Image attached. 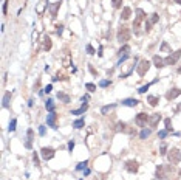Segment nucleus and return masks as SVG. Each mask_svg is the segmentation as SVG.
I'll list each match as a JSON object with an SVG mask.
<instances>
[{
	"label": "nucleus",
	"instance_id": "1",
	"mask_svg": "<svg viewBox=\"0 0 181 180\" xmlns=\"http://www.w3.org/2000/svg\"><path fill=\"white\" fill-rule=\"evenodd\" d=\"M172 166L170 165H160L157 166V172H155V177L157 178H161V180H169L167 177H170V172H172Z\"/></svg>",
	"mask_w": 181,
	"mask_h": 180
},
{
	"label": "nucleus",
	"instance_id": "2",
	"mask_svg": "<svg viewBox=\"0 0 181 180\" xmlns=\"http://www.w3.org/2000/svg\"><path fill=\"white\" fill-rule=\"evenodd\" d=\"M116 39H118V42H121V44H127V41L130 39V30H128L125 25H122V27L118 30V33H116Z\"/></svg>",
	"mask_w": 181,
	"mask_h": 180
},
{
	"label": "nucleus",
	"instance_id": "3",
	"mask_svg": "<svg viewBox=\"0 0 181 180\" xmlns=\"http://www.w3.org/2000/svg\"><path fill=\"white\" fill-rule=\"evenodd\" d=\"M167 160H169L172 165H178L181 162V151L178 148H172L169 152H167Z\"/></svg>",
	"mask_w": 181,
	"mask_h": 180
},
{
	"label": "nucleus",
	"instance_id": "4",
	"mask_svg": "<svg viewBox=\"0 0 181 180\" xmlns=\"http://www.w3.org/2000/svg\"><path fill=\"white\" fill-rule=\"evenodd\" d=\"M179 58H181V50H176V51H173L172 55H169L164 59V64H166V65H175Z\"/></svg>",
	"mask_w": 181,
	"mask_h": 180
},
{
	"label": "nucleus",
	"instance_id": "5",
	"mask_svg": "<svg viewBox=\"0 0 181 180\" xmlns=\"http://www.w3.org/2000/svg\"><path fill=\"white\" fill-rule=\"evenodd\" d=\"M149 68H150V62L147 59H143V61H139V65L136 67V72L139 76H144L149 72Z\"/></svg>",
	"mask_w": 181,
	"mask_h": 180
},
{
	"label": "nucleus",
	"instance_id": "6",
	"mask_svg": "<svg viewBox=\"0 0 181 180\" xmlns=\"http://www.w3.org/2000/svg\"><path fill=\"white\" fill-rule=\"evenodd\" d=\"M47 124H48V127L57 129V115H56V112H48V115H47Z\"/></svg>",
	"mask_w": 181,
	"mask_h": 180
},
{
	"label": "nucleus",
	"instance_id": "7",
	"mask_svg": "<svg viewBox=\"0 0 181 180\" xmlns=\"http://www.w3.org/2000/svg\"><path fill=\"white\" fill-rule=\"evenodd\" d=\"M149 115L147 113H144V112H141V113H138L136 115V118H135V123L139 126V127H144L147 123H149Z\"/></svg>",
	"mask_w": 181,
	"mask_h": 180
},
{
	"label": "nucleus",
	"instance_id": "8",
	"mask_svg": "<svg viewBox=\"0 0 181 180\" xmlns=\"http://www.w3.org/2000/svg\"><path fill=\"white\" fill-rule=\"evenodd\" d=\"M136 14H138V16H136L135 22H133V28H135V30L139 28V23L143 22V20H147V16H146V12H144L143 9H139V8H138V9H136Z\"/></svg>",
	"mask_w": 181,
	"mask_h": 180
},
{
	"label": "nucleus",
	"instance_id": "9",
	"mask_svg": "<svg viewBox=\"0 0 181 180\" xmlns=\"http://www.w3.org/2000/svg\"><path fill=\"white\" fill-rule=\"evenodd\" d=\"M54 154H56V151H54L53 148H42V149H40V155H42V158L47 160V162L53 158Z\"/></svg>",
	"mask_w": 181,
	"mask_h": 180
},
{
	"label": "nucleus",
	"instance_id": "10",
	"mask_svg": "<svg viewBox=\"0 0 181 180\" xmlns=\"http://www.w3.org/2000/svg\"><path fill=\"white\" fill-rule=\"evenodd\" d=\"M125 169H127L128 172H132V174H136L138 169H139V165H138V162H135V160H128V162H125Z\"/></svg>",
	"mask_w": 181,
	"mask_h": 180
},
{
	"label": "nucleus",
	"instance_id": "11",
	"mask_svg": "<svg viewBox=\"0 0 181 180\" xmlns=\"http://www.w3.org/2000/svg\"><path fill=\"white\" fill-rule=\"evenodd\" d=\"M181 95V88H178V87H173V88H170V90H167V93H166V99L167 101H172V99H175L176 96H179Z\"/></svg>",
	"mask_w": 181,
	"mask_h": 180
},
{
	"label": "nucleus",
	"instance_id": "12",
	"mask_svg": "<svg viewBox=\"0 0 181 180\" xmlns=\"http://www.w3.org/2000/svg\"><path fill=\"white\" fill-rule=\"evenodd\" d=\"M60 5H62V0H59V2H54L53 5H50V3L47 5V6L51 9V17H53V19L57 17V9L60 8Z\"/></svg>",
	"mask_w": 181,
	"mask_h": 180
},
{
	"label": "nucleus",
	"instance_id": "13",
	"mask_svg": "<svg viewBox=\"0 0 181 180\" xmlns=\"http://www.w3.org/2000/svg\"><path fill=\"white\" fill-rule=\"evenodd\" d=\"M33 138H34V131L28 129V132H27V141H25V148H27V149L33 148Z\"/></svg>",
	"mask_w": 181,
	"mask_h": 180
},
{
	"label": "nucleus",
	"instance_id": "14",
	"mask_svg": "<svg viewBox=\"0 0 181 180\" xmlns=\"http://www.w3.org/2000/svg\"><path fill=\"white\" fill-rule=\"evenodd\" d=\"M138 102H139V101L135 99V98H125V99H122L121 104H122V106H127V107H136Z\"/></svg>",
	"mask_w": 181,
	"mask_h": 180
},
{
	"label": "nucleus",
	"instance_id": "15",
	"mask_svg": "<svg viewBox=\"0 0 181 180\" xmlns=\"http://www.w3.org/2000/svg\"><path fill=\"white\" fill-rule=\"evenodd\" d=\"M161 121V113H153L152 117L149 118V123H150V126L152 127H157V124Z\"/></svg>",
	"mask_w": 181,
	"mask_h": 180
},
{
	"label": "nucleus",
	"instance_id": "16",
	"mask_svg": "<svg viewBox=\"0 0 181 180\" xmlns=\"http://www.w3.org/2000/svg\"><path fill=\"white\" fill-rule=\"evenodd\" d=\"M153 64H155V67H157V68H163V67H166L164 59L160 58L158 55H155V56H153Z\"/></svg>",
	"mask_w": 181,
	"mask_h": 180
},
{
	"label": "nucleus",
	"instance_id": "17",
	"mask_svg": "<svg viewBox=\"0 0 181 180\" xmlns=\"http://www.w3.org/2000/svg\"><path fill=\"white\" fill-rule=\"evenodd\" d=\"M130 16H132V9L128 8V6H124V8H122V12H121V19H122V20H127V19H130Z\"/></svg>",
	"mask_w": 181,
	"mask_h": 180
},
{
	"label": "nucleus",
	"instance_id": "18",
	"mask_svg": "<svg viewBox=\"0 0 181 180\" xmlns=\"http://www.w3.org/2000/svg\"><path fill=\"white\" fill-rule=\"evenodd\" d=\"M147 102L152 106V107H155V106H158V102H160V98L158 96H153V95H150V96H147Z\"/></svg>",
	"mask_w": 181,
	"mask_h": 180
},
{
	"label": "nucleus",
	"instance_id": "19",
	"mask_svg": "<svg viewBox=\"0 0 181 180\" xmlns=\"http://www.w3.org/2000/svg\"><path fill=\"white\" fill-rule=\"evenodd\" d=\"M51 47H53V42H51V39L48 36H45L44 37V50L48 51V50H51Z\"/></svg>",
	"mask_w": 181,
	"mask_h": 180
},
{
	"label": "nucleus",
	"instance_id": "20",
	"mask_svg": "<svg viewBox=\"0 0 181 180\" xmlns=\"http://www.w3.org/2000/svg\"><path fill=\"white\" fill-rule=\"evenodd\" d=\"M87 109H88V104H87V102H84L82 107H81V109L73 110V112H71V115H82V113H85V110H87Z\"/></svg>",
	"mask_w": 181,
	"mask_h": 180
},
{
	"label": "nucleus",
	"instance_id": "21",
	"mask_svg": "<svg viewBox=\"0 0 181 180\" xmlns=\"http://www.w3.org/2000/svg\"><path fill=\"white\" fill-rule=\"evenodd\" d=\"M45 109L48 112H54V101L53 99H47L45 101Z\"/></svg>",
	"mask_w": 181,
	"mask_h": 180
},
{
	"label": "nucleus",
	"instance_id": "22",
	"mask_svg": "<svg viewBox=\"0 0 181 180\" xmlns=\"http://www.w3.org/2000/svg\"><path fill=\"white\" fill-rule=\"evenodd\" d=\"M9 99H11V92H6L5 96H3V109H8L9 107Z\"/></svg>",
	"mask_w": 181,
	"mask_h": 180
},
{
	"label": "nucleus",
	"instance_id": "23",
	"mask_svg": "<svg viewBox=\"0 0 181 180\" xmlns=\"http://www.w3.org/2000/svg\"><path fill=\"white\" fill-rule=\"evenodd\" d=\"M84 126H85V121H84V118H79V120H76V121L73 123V127H74V129H82Z\"/></svg>",
	"mask_w": 181,
	"mask_h": 180
},
{
	"label": "nucleus",
	"instance_id": "24",
	"mask_svg": "<svg viewBox=\"0 0 181 180\" xmlns=\"http://www.w3.org/2000/svg\"><path fill=\"white\" fill-rule=\"evenodd\" d=\"M128 51H130V47H128L127 44H124L121 48H119V51H118V55L119 56H124V55H128Z\"/></svg>",
	"mask_w": 181,
	"mask_h": 180
},
{
	"label": "nucleus",
	"instance_id": "25",
	"mask_svg": "<svg viewBox=\"0 0 181 180\" xmlns=\"http://www.w3.org/2000/svg\"><path fill=\"white\" fill-rule=\"evenodd\" d=\"M57 98H59V99H62L63 102H65V104H68V102L71 101V99H70V96H68L67 93H62V92H59V93H57Z\"/></svg>",
	"mask_w": 181,
	"mask_h": 180
},
{
	"label": "nucleus",
	"instance_id": "26",
	"mask_svg": "<svg viewBox=\"0 0 181 180\" xmlns=\"http://www.w3.org/2000/svg\"><path fill=\"white\" fill-rule=\"evenodd\" d=\"M115 107H116V104H108V106H104V107H102V109H101V113H102V115H105L107 112H110V110H113Z\"/></svg>",
	"mask_w": 181,
	"mask_h": 180
},
{
	"label": "nucleus",
	"instance_id": "27",
	"mask_svg": "<svg viewBox=\"0 0 181 180\" xmlns=\"http://www.w3.org/2000/svg\"><path fill=\"white\" fill-rule=\"evenodd\" d=\"M164 124H166V131H167V132H172V131H173L172 120H170V118H166V120H164Z\"/></svg>",
	"mask_w": 181,
	"mask_h": 180
},
{
	"label": "nucleus",
	"instance_id": "28",
	"mask_svg": "<svg viewBox=\"0 0 181 180\" xmlns=\"http://www.w3.org/2000/svg\"><path fill=\"white\" fill-rule=\"evenodd\" d=\"M16 126H17V120H16V118H12V120L9 121V127H8V131H9V132H14V131H16Z\"/></svg>",
	"mask_w": 181,
	"mask_h": 180
},
{
	"label": "nucleus",
	"instance_id": "29",
	"mask_svg": "<svg viewBox=\"0 0 181 180\" xmlns=\"http://www.w3.org/2000/svg\"><path fill=\"white\" fill-rule=\"evenodd\" d=\"M158 20H160V16H158V12H153V14H152V17H150V20H149V22H150L152 25H155V23H157Z\"/></svg>",
	"mask_w": 181,
	"mask_h": 180
},
{
	"label": "nucleus",
	"instance_id": "30",
	"mask_svg": "<svg viewBox=\"0 0 181 180\" xmlns=\"http://www.w3.org/2000/svg\"><path fill=\"white\" fill-rule=\"evenodd\" d=\"M87 165H88V162H87V160H85V162H81V163H77L76 169H77V171H82V169H85V168H87Z\"/></svg>",
	"mask_w": 181,
	"mask_h": 180
},
{
	"label": "nucleus",
	"instance_id": "31",
	"mask_svg": "<svg viewBox=\"0 0 181 180\" xmlns=\"http://www.w3.org/2000/svg\"><path fill=\"white\" fill-rule=\"evenodd\" d=\"M149 135H150V129H143V131H141V134H139V137L143 138V140H146Z\"/></svg>",
	"mask_w": 181,
	"mask_h": 180
},
{
	"label": "nucleus",
	"instance_id": "32",
	"mask_svg": "<svg viewBox=\"0 0 181 180\" xmlns=\"http://www.w3.org/2000/svg\"><path fill=\"white\" fill-rule=\"evenodd\" d=\"M160 50H161V51H169V53H172V50H170V47H169V44H167V42H163Z\"/></svg>",
	"mask_w": 181,
	"mask_h": 180
},
{
	"label": "nucleus",
	"instance_id": "33",
	"mask_svg": "<svg viewBox=\"0 0 181 180\" xmlns=\"http://www.w3.org/2000/svg\"><path fill=\"white\" fill-rule=\"evenodd\" d=\"M149 88H150V84H146V85H143V87H139L138 93H141V95H143V93H146V92H147Z\"/></svg>",
	"mask_w": 181,
	"mask_h": 180
},
{
	"label": "nucleus",
	"instance_id": "34",
	"mask_svg": "<svg viewBox=\"0 0 181 180\" xmlns=\"http://www.w3.org/2000/svg\"><path fill=\"white\" fill-rule=\"evenodd\" d=\"M112 84V81L110 79H102L101 82H99V87H108Z\"/></svg>",
	"mask_w": 181,
	"mask_h": 180
},
{
	"label": "nucleus",
	"instance_id": "35",
	"mask_svg": "<svg viewBox=\"0 0 181 180\" xmlns=\"http://www.w3.org/2000/svg\"><path fill=\"white\" fill-rule=\"evenodd\" d=\"M127 59H128V55H124V56H121V59L118 61V64H116V67H121V65H122V62H124V61H127Z\"/></svg>",
	"mask_w": 181,
	"mask_h": 180
},
{
	"label": "nucleus",
	"instance_id": "36",
	"mask_svg": "<svg viewBox=\"0 0 181 180\" xmlns=\"http://www.w3.org/2000/svg\"><path fill=\"white\" fill-rule=\"evenodd\" d=\"M85 88L90 90V92H95V90H96V85L92 84V82H88V84H85Z\"/></svg>",
	"mask_w": 181,
	"mask_h": 180
},
{
	"label": "nucleus",
	"instance_id": "37",
	"mask_svg": "<svg viewBox=\"0 0 181 180\" xmlns=\"http://www.w3.org/2000/svg\"><path fill=\"white\" fill-rule=\"evenodd\" d=\"M112 3L115 8H121L122 6V0H112Z\"/></svg>",
	"mask_w": 181,
	"mask_h": 180
},
{
	"label": "nucleus",
	"instance_id": "38",
	"mask_svg": "<svg viewBox=\"0 0 181 180\" xmlns=\"http://www.w3.org/2000/svg\"><path fill=\"white\" fill-rule=\"evenodd\" d=\"M33 160H34V165L37 166V168H39V166H40V163H39V155H37V154L34 152L33 154Z\"/></svg>",
	"mask_w": 181,
	"mask_h": 180
},
{
	"label": "nucleus",
	"instance_id": "39",
	"mask_svg": "<svg viewBox=\"0 0 181 180\" xmlns=\"http://www.w3.org/2000/svg\"><path fill=\"white\" fill-rule=\"evenodd\" d=\"M87 53H88V55H95V48L90 45V44L87 45Z\"/></svg>",
	"mask_w": 181,
	"mask_h": 180
},
{
	"label": "nucleus",
	"instance_id": "40",
	"mask_svg": "<svg viewBox=\"0 0 181 180\" xmlns=\"http://www.w3.org/2000/svg\"><path fill=\"white\" fill-rule=\"evenodd\" d=\"M8 3H9V0H5V3H3V14L6 16V12H8Z\"/></svg>",
	"mask_w": 181,
	"mask_h": 180
},
{
	"label": "nucleus",
	"instance_id": "41",
	"mask_svg": "<svg viewBox=\"0 0 181 180\" xmlns=\"http://www.w3.org/2000/svg\"><path fill=\"white\" fill-rule=\"evenodd\" d=\"M166 151H167V146L163 143V145H161V152H160V154H161V155H166V154H167Z\"/></svg>",
	"mask_w": 181,
	"mask_h": 180
},
{
	"label": "nucleus",
	"instance_id": "42",
	"mask_svg": "<svg viewBox=\"0 0 181 180\" xmlns=\"http://www.w3.org/2000/svg\"><path fill=\"white\" fill-rule=\"evenodd\" d=\"M56 28H57V30H56V31H57V34L60 36V34L63 33V25H57V27H56Z\"/></svg>",
	"mask_w": 181,
	"mask_h": 180
},
{
	"label": "nucleus",
	"instance_id": "43",
	"mask_svg": "<svg viewBox=\"0 0 181 180\" xmlns=\"http://www.w3.org/2000/svg\"><path fill=\"white\" fill-rule=\"evenodd\" d=\"M51 90H53V85H51V84H48V85H47V87L44 88V92H45V93H50Z\"/></svg>",
	"mask_w": 181,
	"mask_h": 180
},
{
	"label": "nucleus",
	"instance_id": "44",
	"mask_svg": "<svg viewBox=\"0 0 181 180\" xmlns=\"http://www.w3.org/2000/svg\"><path fill=\"white\" fill-rule=\"evenodd\" d=\"M39 134H40L42 137L45 135V126H39Z\"/></svg>",
	"mask_w": 181,
	"mask_h": 180
},
{
	"label": "nucleus",
	"instance_id": "45",
	"mask_svg": "<svg viewBox=\"0 0 181 180\" xmlns=\"http://www.w3.org/2000/svg\"><path fill=\"white\" fill-rule=\"evenodd\" d=\"M150 27H152V23H150V22H149V20H146V31H147V33H149V31H150V30H152V28H150Z\"/></svg>",
	"mask_w": 181,
	"mask_h": 180
},
{
	"label": "nucleus",
	"instance_id": "46",
	"mask_svg": "<svg viewBox=\"0 0 181 180\" xmlns=\"http://www.w3.org/2000/svg\"><path fill=\"white\" fill-rule=\"evenodd\" d=\"M158 135H160V138H164V137L167 135V131H166V129H164V131H160V134H158Z\"/></svg>",
	"mask_w": 181,
	"mask_h": 180
},
{
	"label": "nucleus",
	"instance_id": "47",
	"mask_svg": "<svg viewBox=\"0 0 181 180\" xmlns=\"http://www.w3.org/2000/svg\"><path fill=\"white\" fill-rule=\"evenodd\" d=\"M74 149V141H68V151H73Z\"/></svg>",
	"mask_w": 181,
	"mask_h": 180
},
{
	"label": "nucleus",
	"instance_id": "48",
	"mask_svg": "<svg viewBox=\"0 0 181 180\" xmlns=\"http://www.w3.org/2000/svg\"><path fill=\"white\" fill-rule=\"evenodd\" d=\"M88 98H90V96H88V95H84V96H82V98H81V99H82V101H84V102H85V101H88Z\"/></svg>",
	"mask_w": 181,
	"mask_h": 180
},
{
	"label": "nucleus",
	"instance_id": "49",
	"mask_svg": "<svg viewBox=\"0 0 181 180\" xmlns=\"http://www.w3.org/2000/svg\"><path fill=\"white\" fill-rule=\"evenodd\" d=\"M88 174H90V169L85 168V169H84V175H88Z\"/></svg>",
	"mask_w": 181,
	"mask_h": 180
},
{
	"label": "nucleus",
	"instance_id": "50",
	"mask_svg": "<svg viewBox=\"0 0 181 180\" xmlns=\"http://www.w3.org/2000/svg\"><path fill=\"white\" fill-rule=\"evenodd\" d=\"M88 68H90V72H92V73H93V75H96V70H95V68H93V67H92V65H90V67H88Z\"/></svg>",
	"mask_w": 181,
	"mask_h": 180
},
{
	"label": "nucleus",
	"instance_id": "51",
	"mask_svg": "<svg viewBox=\"0 0 181 180\" xmlns=\"http://www.w3.org/2000/svg\"><path fill=\"white\" fill-rule=\"evenodd\" d=\"M175 3H178V5H181V0H173Z\"/></svg>",
	"mask_w": 181,
	"mask_h": 180
},
{
	"label": "nucleus",
	"instance_id": "52",
	"mask_svg": "<svg viewBox=\"0 0 181 180\" xmlns=\"http://www.w3.org/2000/svg\"><path fill=\"white\" fill-rule=\"evenodd\" d=\"M178 175H179V177H181V169H179V171H178Z\"/></svg>",
	"mask_w": 181,
	"mask_h": 180
},
{
	"label": "nucleus",
	"instance_id": "53",
	"mask_svg": "<svg viewBox=\"0 0 181 180\" xmlns=\"http://www.w3.org/2000/svg\"><path fill=\"white\" fill-rule=\"evenodd\" d=\"M178 73H181V67H179V68H178Z\"/></svg>",
	"mask_w": 181,
	"mask_h": 180
}]
</instances>
